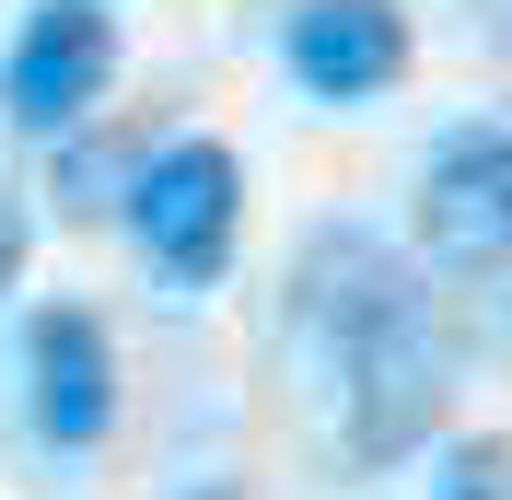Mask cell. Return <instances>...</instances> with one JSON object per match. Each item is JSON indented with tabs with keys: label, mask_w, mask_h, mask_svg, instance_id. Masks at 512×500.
Instances as JSON below:
<instances>
[{
	"label": "cell",
	"mask_w": 512,
	"mask_h": 500,
	"mask_svg": "<svg viewBox=\"0 0 512 500\" xmlns=\"http://www.w3.org/2000/svg\"><path fill=\"white\" fill-rule=\"evenodd\" d=\"M105 82H117V12L105 0H35L12 59H0V117L35 140H70V128H94Z\"/></svg>",
	"instance_id": "4"
},
{
	"label": "cell",
	"mask_w": 512,
	"mask_h": 500,
	"mask_svg": "<svg viewBox=\"0 0 512 500\" xmlns=\"http://www.w3.org/2000/svg\"><path fill=\"white\" fill-rule=\"evenodd\" d=\"M128 233H140L163 291H210L233 268V233H245V163H233V140H198V128L152 140L140 187H128Z\"/></svg>",
	"instance_id": "1"
},
{
	"label": "cell",
	"mask_w": 512,
	"mask_h": 500,
	"mask_svg": "<svg viewBox=\"0 0 512 500\" xmlns=\"http://www.w3.org/2000/svg\"><path fill=\"white\" fill-rule=\"evenodd\" d=\"M431 500H512V431H466L431 466Z\"/></svg>",
	"instance_id": "9"
},
{
	"label": "cell",
	"mask_w": 512,
	"mask_h": 500,
	"mask_svg": "<svg viewBox=\"0 0 512 500\" xmlns=\"http://www.w3.org/2000/svg\"><path fill=\"white\" fill-rule=\"evenodd\" d=\"M419 256L443 280H501L512 268V128L466 117L419 163Z\"/></svg>",
	"instance_id": "3"
},
{
	"label": "cell",
	"mask_w": 512,
	"mask_h": 500,
	"mask_svg": "<svg viewBox=\"0 0 512 500\" xmlns=\"http://www.w3.org/2000/svg\"><path fill=\"white\" fill-rule=\"evenodd\" d=\"M175 500H245V477H198V489H175Z\"/></svg>",
	"instance_id": "11"
},
{
	"label": "cell",
	"mask_w": 512,
	"mask_h": 500,
	"mask_svg": "<svg viewBox=\"0 0 512 500\" xmlns=\"http://www.w3.org/2000/svg\"><path fill=\"white\" fill-rule=\"evenodd\" d=\"M140 163H152V140H117V128H70L59 140V210L70 221H128V187H140Z\"/></svg>",
	"instance_id": "8"
},
{
	"label": "cell",
	"mask_w": 512,
	"mask_h": 500,
	"mask_svg": "<svg viewBox=\"0 0 512 500\" xmlns=\"http://www.w3.org/2000/svg\"><path fill=\"white\" fill-rule=\"evenodd\" d=\"M24 256H35V210H24V187H0V303L24 291Z\"/></svg>",
	"instance_id": "10"
},
{
	"label": "cell",
	"mask_w": 512,
	"mask_h": 500,
	"mask_svg": "<svg viewBox=\"0 0 512 500\" xmlns=\"http://www.w3.org/2000/svg\"><path fill=\"white\" fill-rule=\"evenodd\" d=\"M24 407H35V431L59 454L117 431V338H105L94 303H47L24 326Z\"/></svg>",
	"instance_id": "6"
},
{
	"label": "cell",
	"mask_w": 512,
	"mask_h": 500,
	"mask_svg": "<svg viewBox=\"0 0 512 500\" xmlns=\"http://www.w3.org/2000/svg\"><path fill=\"white\" fill-rule=\"evenodd\" d=\"M280 59L315 105H373L408 70V0H291Z\"/></svg>",
	"instance_id": "7"
},
{
	"label": "cell",
	"mask_w": 512,
	"mask_h": 500,
	"mask_svg": "<svg viewBox=\"0 0 512 500\" xmlns=\"http://www.w3.org/2000/svg\"><path fill=\"white\" fill-rule=\"evenodd\" d=\"M408 314H431V291H419V268L384 245V233H361V221H326L315 245L291 256V326H303L326 361H350L361 338L408 326Z\"/></svg>",
	"instance_id": "5"
},
{
	"label": "cell",
	"mask_w": 512,
	"mask_h": 500,
	"mask_svg": "<svg viewBox=\"0 0 512 500\" xmlns=\"http://www.w3.org/2000/svg\"><path fill=\"white\" fill-rule=\"evenodd\" d=\"M443 384H454V349H443V314H408L338 361V454L361 477L408 466L419 442L443 431Z\"/></svg>",
	"instance_id": "2"
}]
</instances>
